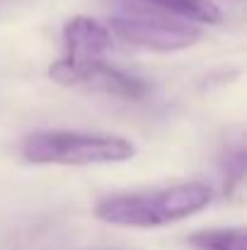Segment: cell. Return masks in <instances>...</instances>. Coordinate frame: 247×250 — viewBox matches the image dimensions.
I'll use <instances>...</instances> for the list:
<instances>
[{
	"instance_id": "obj_1",
	"label": "cell",
	"mask_w": 247,
	"mask_h": 250,
	"mask_svg": "<svg viewBox=\"0 0 247 250\" xmlns=\"http://www.w3.org/2000/svg\"><path fill=\"white\" fill-rule=\"evenodd\" d=\"M211 199V187L194 180L148 192L107 197L95 207V216L119 229H160L204 211Z\"/></svg>"
},
{
	"instance_id": "obj_2",
	"label": "cell",
	"mask_w": 247,
	"mask_h": 250,
	"mask_svg": "<svg viewBox=\"0 0 247 250\" xmlns=\"http://www.w3.org/2000/svg\"><path fill=\"white\" fill-rule=\"evenodd\" d=\"M19 153L32 166H112L136 156V146L116 134H90L68 129H46L29 134Z\"/></svg>"
},
{
	"instance_id": "obj_3",
	"label": "cell",
	"mask_w": 247,
	"mask_h": 250,
	"mask_svg": "<svg viewBox=\"0 0 247 250\" xmlns=\"http://www.w3.org/2000/svg\"><path fill=\"white\" fill-rule=\"evenodd\" d=\"M112 39L124 42L126 46L153 51V54H177L199 42L196 24L165 20V17H146V15H119L109 20Z\"/></svg>"
},
{
	"instance_id": "obj_4",
	"label": "cell",
	"mask_w": 247,
	"mask_h": 250,
	"mask_svg": "<svg viewBox=\"0 0 247 250\" xmlns=\"http://www.w3.org/2000/svg\"><path fill=\"white\" fill-rule=\"evenodd\" d=\"M49 78L63 87H80L109 97H121V100H143L148 95V85L141 78L129 76L114 66H107L104 61L71 63L61 59L49 68Z\"/></svg>"
},
{
	"instance_id": "obj_5",
	"label": "cell",
	"mask_w": 247,
	"mask_h": 250,
	"mask_svg": "<svg viewBox=\"0 0 247 250\" xmlns=\"http://www.w3.org/2000/svg\"><path fill=\"white\" fill-rule=\"evenodd\" d=\"M63 42H66V61L71 63H90L102 61V56L112 49L114 39L107 24H102L95 17L78 15L71 17L63 27Z\"/></svg>"
},
{
	"instance_id": "obj_6",
	"label": "cell",
	"mask_w": 247,
	"mask_h": 250,
	"mask_svg": "<svg viewBox=\"0 0 247 250\" xmlns=\"http://www.w3.org/2000/svg\"><path fill=\"white\" fill-rule=\"evenodd\" d=\"M138 5H146L151 10H158L165 15H172L179 22L191 24H218L223 12L211 0H131Z\"/></svg>"
},
{
	"instance_id": "obj_7",
	"label": "cell",
	"mask_w": 247,
	"mask_h": 250,
	"mask_svg": "<svg viewBox=\"0 0 247 250\" xmlns=\"http://www.w3.org/2000/svg\"><path fill=\"white\" fill-rule=\"evenodd\" d=\"M196 250H247V236L243 226L233 229H204L187 238Z\"/></svg>"
}]
</instances>
